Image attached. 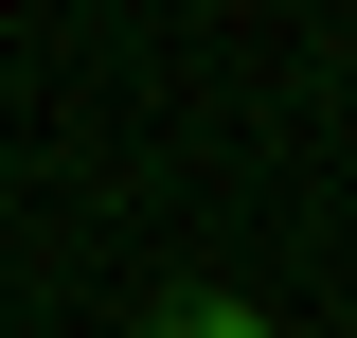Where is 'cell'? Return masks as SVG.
Instances as JSON below:
<instances>
[{
	"label": "cell",
	"mask_w": 357,
	"mask_h": 338,
	"mask_svg": "<svg viewBox=\"0 0 357 338\" xmlns=\"http://www.w3.org/2000/svg\"><path fill=\"white\" fill-rule=\"evenodd\" d=\"M143 338H286V321H268L250 285H161V303H143Z\"/></svg>",
	"instance_id": "cell-1"
}]
</instances>
